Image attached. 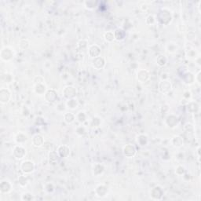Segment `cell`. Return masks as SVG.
Returning a JSON list of instances; mask_svg holds the SVG:
<instances>
[{"instance_id":"obj_1","label":"cell","mask_w":201,"mask_h":201,"mask_svg":"<svg viewBox=\"0 0 201 201\" xmlns=\"http://www.w3.org/2000/svg\"><path fill=\"white\" fill-rule=\"evenodd\" d=\"M22 170L25 173H30L34 170V165L29 161L24 162L22 164Z\"/></svg>"},{"instance_id":"obj_2","label":"cell","mask_w":201,"mask_h":201,"mask_svg":"<svg viewBox=\"0 0 201 201\" xmlns=\"http://www.w3.org/2000/svg\"><path fill=\"white\" fill-rule=\"evenodd\" d=\"M1 190L2 192L3 193H6V192H9V188H10V185H9L8 182H2L1 183Z\"/></svg>"},{"instance_id":"obj_3","label":"cell","mask_w":201,"mask_h":201,"mask_svg":"<svg viewBox=\"0 0 201 201\" xmlns=\"http://www.w3.org/2000/svg\"><path fill=\"white\" fill-rule=\"evenodd\" d=\"M21 149L22 148L21 147H17L16 149H14V155L17 156V158H19V159H20V158H22L23 156H24V153H20V150H21Z\"/></svg>"},{"instance_id":"obj_4","label":"cell","mask_w":201,"mask_h":201,"mask_svg":"<svg viewBox=\"0 0 201 201\" xmlns=\"http://www.w3.org/2000/svg\"><path fill=\"white\" fill-rule=\"evenodd\" d=\"M68 149V148L66 147V146H61L60 148H59V153L61 154V156H68V154L69 153V152H66V154H65V153H63V150L62 149ZM64 152H65V150H64Z\"/></svg>"}]
</instances>
